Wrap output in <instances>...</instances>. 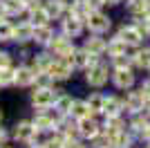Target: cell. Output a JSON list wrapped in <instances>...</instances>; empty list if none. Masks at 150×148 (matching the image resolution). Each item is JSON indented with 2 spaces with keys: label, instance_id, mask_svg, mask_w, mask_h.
Returning <instances> with one entry per match:
<instances>
[{
  "label": "cell",
  "instance_id": "obj_5",
  "mask_svg": "<svg viewBox=\"0 0 150 148\" xmlns=\"http://www.w3.org/2000/svg\"><path fill=\"white\" fill-rule=\"evenodd\" d=\"M61 90H63V85H52V88H31V92H29L31 110H38V108H52Z\"/></svg>",
  "mask_w": 150,
  "mask_h": 148
},
{
  "label": "cell",
  "instance_id": "obj_43",
  "mask_svg": "<svg viewBox=\"0 0 150 148\" xmlns=\"http://www.w3.org/2000/svg\"><path fill=\"white\" fill-rule=\"evenodd\" d=\"M2 148H13V146H9V144H7V146H2Z\"/></svg>",
  "mask_w": 150,
  "mask_h": 148
},
{
  "label": "cell",
  "instance_id": "obj_21",
  "mask_svg": "<svg viewBox=\"0 0 150 148\" xmlns=\"http://www.w3.org/2000/svg\"><path fill=\"white\" fill-rule=\"evenodd\" d=\"M54 58H56V56L52 54L50 49H38L36 47L34 54H31V58H29V65L36 70V72H47L50 65L54 63Z\"/></svg>",
  "mask_w": 150,
  "mask_h": 148
},
{
  "label": "cell",
  "instance_id": "obj_42",
  "mask_svg": "<svg viewBox=\"0 0 150 148\" xmlns=\"http://www.w3.org/2000/svg\"><path fill=\"white\" fill-rule=\"evenodd\" d=\"M2 119H5V115H2V110H0V126H2Z\"/></svg>",
  "mask_w": 150,
  "mask_h": 148
},
{
  "label": "cell",
  "instance_id": "obj_13",
  "mask_svg": "<svg viewBox=\"0 0 150 148\" xmlns=\"http://www.w3.org/2000/svg\"><path fill=\"white\" fill-rule=\"evenodd\" d=\"M101 117H125L123 97L119 92H105V103H103V115Z\"/></svg>",
  "mask_w": 150,
  "mask_h": 148
},
{
  "label": "cell",
  "instance_id": "obj_9",
  "mask_svg": "<svg viewBox=\"0 0 150 148\" xmlns=\"http://www.w3.org/2000/svg\"><path fill=\"white\" fill-rule=\"evenodd\" d=\"M47 74H50L52 79H54V83H56V85H63V83H67V81L74 79L76 70L72 68V65H69L65 58H54V63L50 65Z\"/></svg>",
  "mask_w": 150,
  "mask_h": 148
},
{
  "label": "cell",
  "instance_id": "obj_38",
  "mask_svg": "<svg viewBox=\"0 0 150 148\" xmlns=\"http://www.w3.org/2000/svg\"><path fill=\"white\" fill-rule=\"evenodd\" d=\"M9 142H11V132H9V128L0 126V148H2V146H7Z\"/></svg>",
  "mask_w": 150,
  "mask_h": 148
},
{
  "label": "cell",
  "instance_id": "obj_37",
  "mask_svg": "<svg viewBox=\"0 0 150 148\" xmlns=\"http://www.w3.org/2000/svg\"><path fill=\"white\" fill-rule=\"evenodd\" d=\"M16 65V58H13L11 52H7V49H0V70L5 68H13Z\"/></svg>",
  "mask_w": 150,
  "mask_h": 148
},
{
  "label": "cell",
  "instance_id": "obj_23",
  "mask_svg": "<svg viewBox=\"0 0 150 148\" xmlns=\"http://www.w3.org/2000/svg\"><path fill=\"white\" fill-rule=\"evenodd\" d=\"M83 99H85V103L90 108V115H94V117L103 115V103H105V92L103 90H90Z\"/></svg>",
  "mask_w": 150,
  "mask_h": 148
},
{
  "label": "cell",
  "instance_id": "obj_41",
  "mask_svg": "<svg viewBox=\"0 0 150 148\" xmlns=\"http://www.w3.org/2000/svg\"><path fill=\"white\" fill-rule=\"evenodd\" d=\"M7 18V11H5V2L0 0V20H5Z\"/></svg>",
  "mask_w": 150,
  "mask_h": 148
},
{
  "label": "cell",
  "instance_id": "obj_18",
  "mask_svg": "<svg viewBox=\"0 0 150 148\" xmlns=\"http://www.w3.org/2000/svg\"><path fill=\"white\" fill-rule=\"evenodd\" d=\"M31 34H34V25L27 23V20H18V23H13L11 43L16 47L18 45H31Z\"/></svg>",
  "mask_w": 150,
  "mask_h": 148
},
{
  "label": "cell",
  "instance_id": "obj_25",
  "mask_svg": "<svg viewBox=\"0 0 150 148\" xmlns=\"http://www.w3.org/2000/svg\"><path fill=\"white\" fill-rule=\"evenodd\" d=\"M74 99H76V94H72L69 90H65V88H63L61 92H58L56 101H54V108L61 112L63 117H69V110H72V103H74Z\"/></svg>",
  "mask_w": 150,
  "mask_h": 148
},
{
  "label": "cell",
  "instance_id": "obj_39",
  "mask_svg": "<svg viewBox=\"0 0 150 148\" xmlns=\"http://www.w3.org/2000/svg\"><path fill=\"white\" fill-rule=\"evenodd\" d=\"M85 5H88L90 11H99V9H105V5H103V0H83Z\"/></svg>",
  "mask_w": 150,
  "mask_h": 148
},
{
  "label": "cell",
  "instance_id": "obj_33",
  "mask_svg": "<svg viewBox=\"0 0 150 148\" xmlns=\"http://www.w3.org/2000/svg\"><path fill=\"white\" fill-rule=\"evenodd\" d=\"M88 146H90V148H112V139H110V137L101 130L96 137H92V139L88 142Z\"/></svg>",
  "mask_w": 150,
  "mask_h": 148
},
{
  "label": "cell",
  "instance_id": "obj_17",
  "mask_svg": "<svg viewBox=\"0 0 150 148\" xmlns=\"http://www.w3.org/2000/svg\"><path fill=\"white\" fill-rule=\"evenodd\" d=\"M54 34H56L54 25H38V27H34V34H31V45L38 49H45L54 38Z\"/></svg>",
  "mask_w": 150,
  "mask_h": 148
},
{
  "label": "cell",
  "instance_id": "obj_12",
  "mask_svg": "<svg viewBox=\"0 0 150 148\" xmlns=\"http://www.w3.org/2000/svg\"><path fill=\"white\" fill-rule=\"evenodd\" d=\"M76 130H79V137L88 144L92 137H96L101 132V117L90 115V117H85V119H79V121H76Z\"/></svg>",
  "mask_w": 150,
  "mask_h": 148
},
{
  "label": "cell",
  "instance_id": "obj_22",
  "mask_svg": "<svg viewBox=\"0 0 150 148\" xmlns=\"http://www.w3.org/2000/svg\"><path fill=\"white\" fill-rule=\"evenodd\" d=\"M94 61H96V56H92V54L88 52V49H83L81 45H76L74 54H72V65H74L76 74H81L83 70H88Z\"/></svg>",
  "mask_w": 150,
  "mask_h": 148
},
{
  "label": "cell",
  "instance_id": "obj_20",
  "mask_svg": "<svg viewBox=\"0 0 150 148\" xmlns=\"http://www.w3.org/2000/svg\"><path fill=\"white\" fill-rule=\"evenodd\" d=\"M128 128V117H101V130L110 139Z\"/></svg>",
  "mask_w": 150,
  "mask_h": 148
},
{
  "label": "cell",
  "instance_id": "obj_28",
  "mask_svg": "<svg viewBox=\"0 0 150 148\" xmlns=\"http://www.w3.org/2000/svg\"><path fill=\"white\" fill-rule=\"evenodd\" d=\"M139 144V139L125 128L123 132H119L117 137H112V148H134Z\"/></svg>",
  "mask_w": 150,
  "mask_h": 148
},
{
  "label": "cell",
  "instance_id": "obj_36",
  "mask_svg": "<svg viewBox=\"0 0 150 148\" xmlns=\"http://www.w3.org/2000/svg\"><path fill=\"white\" fill-rule=\"evenodd\" d=\"M52 85H56V83H54V79H52L47 72H38L36 74V79H34V88H52Z\"/></svg>",
  "mask_w": 150,
  "mask_h": 148
},
{
  "label": "cell",
  "instance_id": "obj_10",
  "mask_svg": "<svg viewBox=\"0 0 150 148\" xmlns=\"http://www.w3.org/2000/svg\"><path fill=\"white\" fill-rule=\"evenodd\" d=\"M45 49H50V52L56 56V58H65V56H69V54L76 49V43L72 41V38H67L65 34H61V31L56 29L54 38L50 41V45H47Z\"/></svg>",
  "mask_w": 150,
  "mask_h": 148
},
{
  "label": "cell",
  "instance_id": "obj_7",
  "mask_svg": "<svg viewBox=\"0 0 150 148\" xmlns=\"http://www.w3.org/2000/svg\"><path fill=\"white\" fill-rule=\"evenodd\" d=\"M114 34L123 41L125 45L130 49H134V47H141V45L146 43V38L139 34V29H137V25L134 23H130V20H123L121 25H117L114 27Z\"/></svg>",
  "mask_w": 150,
  "mask_h": 148
},
{
  "label": "cell",
  "instance_id": "obj_30",
  "mask_svg": "<svg viewBox=\"0 0 150 148\" xmlns=\"http://www.w3.org/2000/svg\"><path fill=\"white\" fill-rule=\"evenodd\" d=\"M27 11H29V23L34 27H38V25H54L50 20V16H47V11L43 9V5L36 7V9H27Z\"/></svg>",
  "mask_w": 150,
  "mask_h": 148
},
{
  "label": "cell",
  "instance_id": "obj_6",
  "mask_svg": "<svg viewBox=\"0 0 150 148\" xmlns=\"http://www.w3.org/2000/svg\"><path fill=\"white\" fill-rule=\"evenodd\" d=\"M11 142L13 144H20V146L25 148L29 146L31 142H34V137H36L38 130L34 128V123H31V119H18V121L11 126Z\"/></svg>",
  "mask_w": 150,
  "mask_h": 148
},
{
  "label": "cell",
  "instance_id": "obj_8",
  "mask_svg": "<svg viewBox=\"0 0 150 148\" xmlns=\"http://www.w3.org/2000/svg\"><path fill=\"white\" fill-rule=\"evenodd\" d=\"M56 29L61 31V34H65L67 38H72L74 43L85 36V23L74 18L72 14H65V18H63L61 23H56Z\"/></svg>",
  "mask_w": 150,
  "mask_h": 148
},
{
  "label": "cell",
  "instance_id": "obj_45",
  "mask_svg": "<svg viewBox=\"0 0 150 148\" xmlns=\"http://www.w3.org/2000/svg\"><path fill=\"white\" fill-rule=\"evenodd\" d=\"M88 148H90V146H88Z\"/></svg>",
  "mask_w": 150,
  "mask_h": 148
},
{
  "label": "cell",
  "instance_id": "obj_4",
  "mask_svg": "<svg viewBox=\"0 0 150 148\" xmlns=\"http://www.w3.org/2000/svg\"><path fill=\"white\" fill-rule=\"evenodd\" d=\"M29 119H31L36 130H40V132H54L58 121L63 119V115L52 105V108H38V110H34V115Z\"/></svg>",
  "mask_w": 150,
  "mask_h": 148
},
{
  "label": "cell",
  "instance_id": "obj_31",
  "mask_svg": "<svg viewBox=\"0 0 150 148\" xmlns=\"http://www.w3.org/2000/svg\"><path fill=\"white\" fill-rule=\"evenodd\" d=\"M16 85V65L0 70V88H13Z\"/></svg>",
  "mask_w": 150,
  "mask_h": 148
},
{
  "label": "cell",
  "instance_id": "obj_11",
  "mask_svg": "<svg viewBox=\"0 0 150 148\" xmlns=\"http://www.w3.org/2000/svg\"><path fill=\"white\" fill-rule=\"evenodd\" d=\"M81 45L83 49H88L92 56L96 58H105V52H108V36H99V34H85L81 38Z\"/></svg>",
  "mask_w": 150,
  "mask_h": 148
},
{
  "label": "cell",
  "instance_id": "obj_3",
  "mask_svg": "<svg viewBox=\"0 0 150 148\" xmlns=\"http://www.w3.org/2000/svg\"><path fill=\"white\" fill-rule=\"evenodd\" d=\"M139 79H141V74L137 72L134 68H121V70H112L110 74V85H112L114 92H128L132 88L139 85Z\"/></svg>",
  "mask_w": 150,
  "mask_h": 148
},
{
  "label": "cell",
  "instance_id": "obj_35",
  "mask_svg": "<svg viewBox=\"0 0 150 148\" xmlns=\"http://www.w3.org/2000/svg\"><path fill=\"white\" fill-rule=\"evenodd\" d=\"M108 63H110V68H112V70L132 68V58H130V54H123V56H112V58H108Z\"/></svg>",
  "mask_w": 150,
  "mask_h": 148
},
{
  "label": "cell",
  "instance_id": "obj_34",
  "mask_svg": "<svg viewBox=\"0 0 150 148\" xmlns=\"http://www.w3.org/2000/svg\"><path fill=\"white\" fill-rule=\"evenodd\" d=\"M67 14H72L74 18H79V20H83V23H85V20H88V16H90V14H92V11H90V9H88V5H85L83 0H79V2H76V5L72 7V9H69Z\"/></svg>",
  "mask_w": 150,
  "mask_h": 148
},
{
  "label": "cell",
  "instance_id": "obj_44",
  "mask_svg": "<svg viewBox=\"0 0 150 148\" xmlns=\"http://www.w3.org/2000/svg\"><path fill=\"white\" fill-rule=\"evenodd\" d=\"M146 74H148V76H150V70H148V72H146Z\"/></svg>",
  "mask_w": 150,
  "mask_h": 148
},
{
  "label": "cell",
  "instance_id": "obj_19",
  "mask_svg": "<svg viewBox=\"0 0 150 148\" xmlns=\"http://www.w3.org/2000/svg\"><path fill=\"white\" fill-rule=\"evenodd\" d=\"M123 9L128 14V20L148 18V0H123Z\"/></svg>",
  "mask_w": 150,
  "mask_h": 148
},
{
  "label": "cell",
  "instance_id": "obj_29",
  "mask_svg": "<svg viewBox=\"0 0 150 148\" xmlns=\"http://www.w3.org/2000/svg\"><path fill=\"white\" fill-rule=\"evenodd\" d=\"M69 117L74 119V121L90 117V108H88V103H85V99H83V97H76V99H74V103H72V110H69Z\"/></svg>",
  "mask_w": 150,
  "mask_h": 148
},
{
  "label": "cell",
  "instance_id": "obj_27",
  "mask_svg": "<svg viewBox=\"0 0 150 148\" xmlns=\"http://www.w3.org/2000/svg\"><path fill=\"white\" fill-rule=\"evenodd\" d=\"M56 132L63 135L65 139H81V137H79V130H76V121L72 117H63L61 121H58V126H56Z\"/></svg>",
  "mask_w": 150,
  "mask_h": 148
},
{
  "label": "cell",
  "instance_id": "obj_32",
  "mask_svg": "<svg viewBox=\"0 0 150 148\" xmlns=\"http://www.w3.org/2000/svg\"><path fill=\"white\" fill-rule=\"evenodd\" d=\"M11 36H13V20L9 18L0 20V43H11Z\"/></svg>",
  "mask_w": 150,
  "mask_h": 148
},
{
  "label": "cell",
  "instance_id": "obj_40",
  "mask_svg": "<svg viewBox=\"0 0 150 148\" xmlns=\"http://www.w3.org/2000/svg\"><path fill=\"white\" fill-rule=\"evenodd\" d=\"M105 9H117V7H123V0H103Z\"/></svg>",
  "mask_w": 150,
  "mask_h": 148
},
{
  "label": "cell",
  "instance_id": "obj_1",
  "mask_svg": "<svg viewBox=\"0 0 150 148\" xmlns=\"http://www.w3.org/2000/svg\"><path fill=\"white\" fill-rule=\"evenodd\" d=\"M110 74H112V68L108 58H96L88 70L81 72V79L88 90H105L110 85Z\"/></svg>",
  "mask_w": 150,
  "mask_h": 148
},
{
  "label": "cell",
  "instance_id": "obj_16",
  "mask_svg": "<svg viewBox=\"0 0 150 148\" xmlns=\"http://www.w3.org/2000/svg\"><path fill=\"white\" fill-rule=\"evenodd\" d=\"M36 70L31 68L29 63H18L16 65V88L23 90H31L34 88V79H36Z\"/></svg>",
  "mask_w": 150,
  "mask_h": 148
},
{
  "label": "cell",
  "instance_id": "obj_15",
  "mask_svg": "<svg viewBox=\"0 0 150 148\" xmlns=\"http://www.w3.org/2000/svg\"><path fill=\"white\" fill-rule=\"evenodd\" d=\"M130 58H132V68L139 74H146L150 70V43H144L141 47H134L130 52Z\"/></svg>",
  "mask_w": 150,
  "mask_h": 148
},
{
  "label": "cell",
  "instance_id": "obj_26",
  "mask_svg": "<svg viewBox=\"0 0 150 148\" xmlns=\"http://www.w3.org/2000/svg\"><path fill=\"white\" fill-rule=\"evenodd\" d=\"M43 9L47 11V16H50V20L54 25L61 23V20L65 18V14H67V9H65L58 0H43Z\"/></svg>",
  "mask_w": 150,
  "mask_h": 148
},
{
  "label": "cell",
  "instance_id": "obj_24",
  "mask_svg": "<svg viewBox=\"0 0 150 148\" xmlns=\"http://www.w3.org/2000/svg\"><path fill=\"white\" fill-rule=\"evenodd\" d=\"M132 49L128 47V45L123 43V41H121L119 36H117V34H110V36H108V52H105V58H112V56H123V54H130Z\"/></svg>",
  "mask_w": 150,
  "mask_h": 148
},
{
  "label": "cell",
  "instance_id": "obj_14",
  "mask_svg": "<svg viewBox=\"0 0 150 148\" xmlns=\"http://www.w3.org/2000/svg\"><path fill=\"white\" fill-rule=\"evenodd\" d=\"M121 97H123L125 117H130V115H134V112H141V110H144V105H146V99H144V94L139 92V88H132V90L123 92Z\"/></svg>",
  "mask_w": 150,
  "mask_h": 148
},
{
  "label": "cell",
  "instance_id": "obj_2",
  "mask_svg": "<svg viewBox=\"0 0 150 148\" xmlns=\"http://www.w3.org/2000/svg\"><path fill=\"white\" fill-rule=\"evenodd\" d=\"M114 31V18L110 16V9H99L92 11L85 20V34H99V36H110Z\"/></svg>",
  "mask_w": 150,
  "mask_h": 148
}]
</instances>
